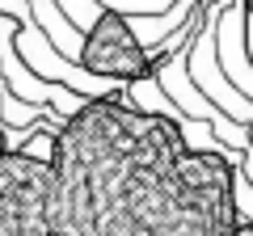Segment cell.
<instances>
[{
	"instance_id": "cell-1",
	"label": "cell",
	"mask_w": 253,
	"mask_h": 236,
	"mask_svg": "<svg viewBox=\"0 0 253 236\" xmlns=\"http://www.w3.org/2000/svg\"><path fill=\"white\" fill-rule=\"evenodd\" d=\"M0 236H55L51 228V164L13 148L0 131Z\"/></svg>"
},
{
	"instance_id": "cell-7",
	"label": "cell",
	"mask_w": 253,
	"mask_h": 236,
	"mask_svg": "<svg viewBox=\"0 0 253 236\" xmlns=\"http://www.w3.org/2000/svg\"><path fill=\"white\" fill-rule=\"evenodd\" d=\"M249 131H253V122H249ZM249 148H253V135H249Z\"/></svg>"
},
{
	"instance_id": "cell-5",
	"label": "cell",
	"mask_w": 253,
	"mask_h": 236,
	"mask_svg": "<svg viewBox=\"0 0 253 236\" xmlns=\"http://www.w3.org/2000/svg\"><path fill=\"white\" fill-rule=\"evenodd\" d=\"M236 202H241L245 219H253V182H245V177H236Z\"/></svg>"
},
{
	"instance_id": "cell-4",
	"label": "cell",
	"mask_w": 253,
	"mask_h": 236,
	"mask_svg": "<svg viewBox=\"0 0 253 236\" xmlns=\"http://www.w3.org/2000/svg\"><path fill=\"white\" fill-rule=\"evenodd\" d=\"M215 59L219 72L232 80V89H241L253 101V59L245 51V9L228 4L224 13H215Z\"/></svg>"
},
{
	"instance_id": "cell-2",
	"label": "cell",
	"mask_w": 253,
	"mask_h": 236,
	"mask_svg": "<svg viewBox=\"0 0 253 236\" xmlns=\"http://www.w3.org/2000/svg\"><path fill=\"white\" fill-rule=\"evenodd\" d=\"M165 55H148V46L135 38V30L126 26L123 13L97 9V17L84 26L81 51H76V68L89 76H101L110 84H135L156 72Z\"/></svg>"
},
{
	"instance_id": "cell-6",
	"label": "cell",
	"mask_w": 253,
	"mask_h": 236,
	"mask_svg": "<svg viewBox=\"0 0 253 236\" xmlns=\"http://www.w3.org/2000/svg\"><path fill=\"white\" fill-rule=\"evenodd\" d=\"M245 173H249V182H253V148L245 152Z\"/></svg>"
},
{
	"instance_id": "cell-3",
	"label": "cell",
	"mask_w": 253,
	"mask_h": 236,
	"mask_svg": "<svg viewBox=\"0 0 253 236\" xmlns=\"http://www.w3.org/2000/svg\"><path fill=\"white\" fill-rule=\"evenodd\" d=\"M186 72H190V80H194V89H199L215 110H224L232 122H245V127L253 122V101L245 97L241 89H232V80L219 72V59H215V9L203 21V30H194V38H190V46H186Z\"/></svg>"
}]
</instances>
